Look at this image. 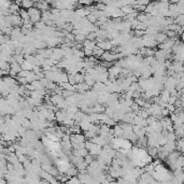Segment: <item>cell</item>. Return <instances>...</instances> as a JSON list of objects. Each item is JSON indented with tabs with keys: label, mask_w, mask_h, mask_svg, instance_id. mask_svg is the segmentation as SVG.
I'll return each instance as SVG.
<instances>
[{
	"label": "cell",
	"mask_w": 184,
	"mask_h": 184,
	"mask_svg": "<svg viewBox=\"0 0 184 184\" xmlns=\"http://www.w3.org/2000/svg\"><path fill=\"white\" fill-rule=\"evenodd\" d=\"M86 141L85 137L82 134H71L70 135V142L71 144H81Z\"/></svg>",
	"instance_id": "1"
},
{
	"label": "cell",
	"mask_w": 184,
	"mask_h": 184,
	"mask_svg": "<svg viewBox=\"0 0 184 184\" xmlns=\"http://www.w3.org/2000/svg\"><path fill=\"white\" fill-rule=\"evenodd\" d=\"M97 47H99L100 50H102L103 52H107V51H110L113 46L111 44V41H102V42H99L98 44H96Z\"/></svg>",
	"instance_id": "2"
},
{
	"label": "cell",
	"mask_w": 184,
	"mask_h": 184,
	"mask_svg": "<svg viewBox=\"0 0 184 184\" xmlns=\"http://www.w3.org/2000/svg\"><path fill=\"white\" fill-rule=\"evenodd\" d=\"M102 151V146H100V145H97V144H94L93 145V148L89 151V154L92 156H99L100 153Z\"/></svg>",
	"instance_id": "3"
},
{
	"label": "cell",
	"mask_w": 184,
	"mask_h": 184,
	"mask_svg": "<svg viewBox=\"0 0 184 184\" xmlns=\"http://www.w3.org/2000/svg\"><path fill=\"white\" fill-rule=\"evenodd\" d=\"M121 69L120 67H117V66H112V67H110L108 69V75H111V77H114V78H116L117 75L121 73Z\"/></svg>",
	"instance_id": "4"
},
{
	"label": "cell",
	"mask_w": 184,
	"mask_h": 184,
	"mask_svg": "<svg viewBox=\"0 0 184 184\" xmlns=\"http://www.w3.org/2000/svg\"><path fill=\"white\" fill-rule=\"evenodd\" d=\"M83 49H89V50H94L96 47V41H89V40H84L83 43Z\"/></svg>",
	"instance_id": "5"
},
{
	"label": "cell",
	"mask_w": 184,
	"mask_h": 184,
	"mask_svg": "<svg viewBox=\"0 0 184 184\" xmlns=\"http://www.w3.org/2000/svg\"><path fill=\"white\" fill-rule=\"evenodd\" d=\"M92 123H89V122H87V121H81L80 122V124H79V126H80V128H81V130L83 131H87L89 130V128L92 127Z\"/></svg>",
	"instance_id": "6"
},
{
	"label": "cell",
	"mask_w": 184,
	"mask_h": 184,
	"mask_svg": "<svg viewBox=\"0 0 184 184\" xmlns=\"http://www.w3.org/2000/svg\"><path fill=\"white\" fill-rule=\"evenodd\" d=\"M21 7L23 8V10H28L30 8L35 7V2L33 1H30V0H27V1H22Z\"/></svg>",
	"instance_id": "7"
},
{
	"label": "cell",
	"mask_w": 184,
	"mask_h": 184,
	"mask_svg": "<svg viewBox=\"0 0 184 184\" xmlns=\"http://www.w3.org/2000/svg\"><path fill=\"white\" fill-rule=\"evenodd\" d=\"M59 86L61 87L63 91H69V92H75V86L73 85L69 84L68 82H65V83H61L59 84Z\"/></svg>",
	"instance_id": "8"
},
{
	"label": "cell",
	"mask_w": 184,
	"mask_h": 184,
	"mask_svg": "<svg viewBox=\"0 0 184 184\" xmlns=\"http://www.w3.org/2000/svg\"><path fill=\"white\" fill-rule=\"evenodd\" d=\"M10 70L14 71L15 73H20L22 71V68H21V65H18L16 61H14V63H12V64H10Z\"/></svg>",
	"instance_id": "9"
},
{
	"label": "cell",
	"mask_w": 184,
	"mask_h": 184,
	"mask_svg": "<svg viewBox=\"0 0 184 184\" xmlns=\"http://www.w3.org/2000/svg\"><path fill=\"white\" fill-rule=\"evenodd\" d=\"M65 184H81V182H80L78 177H72L70 179H68V181Z\"/></svg>",
	"instance_id": "10"
},
{
	"label": "cell",
	"mask_w": 184,
	"mask_h": 184,
	"mask_svg": "<svg viewBox=\"0 0 184 184\" xmlns=\"http://www.w3.org/2000/svg\"><path fill=\"white\" fill-rule=\"evenodd\" d=\"M84 40H86V37H85L82 32H79L78 35H75V41H78V42H80V41H84Z\"/></svg>",
	"instance_id": "11"
},
{
	"label": "cell",
	"mask_w": 184,
	"mask_h": 184,
	"mask_svg": "<svg viewBox=\"0 0 184 184\" xmlns=\"http://www.w3.org/2000/svg\"><path fill=\"white\" fill-rule=\"evenodd\" d=\"M84 162H85L86 164H87V165H89V164H91V163L93 162V156H92V155H89H89H86V156L84 157Z\"/></svg>",
	"instance_id": "12"
},
{
	"label": "cell",
	"mask_w": 184,
	"mask_h": 184,
	"mask_svg": "<svg viewBox=\"0 0 184 184\" xmlns=\"http://www.w3.org/2000/svg\"><path fill=\"white\" fill-rule=\"evenodd\" d=\"M52 184H63V183H61V182H58V181H55V182H54V183H52Z\"/></svg>",
	"instance_id": "13"
},
{
	"label": "cell",
	"mask_w": 184,
	"mask_h": 184,
	"mask_svg": "<svg viewBox=\"0 0 184 184\" xmlns=\"http://www.w3.org/2000/svg\"><path fill=\"white\" fill-rule=\"evenodd\" d=\"M0 58H1V52H0Z\"/></svg>",
	"instance_id": "14"
}]
</instances>
